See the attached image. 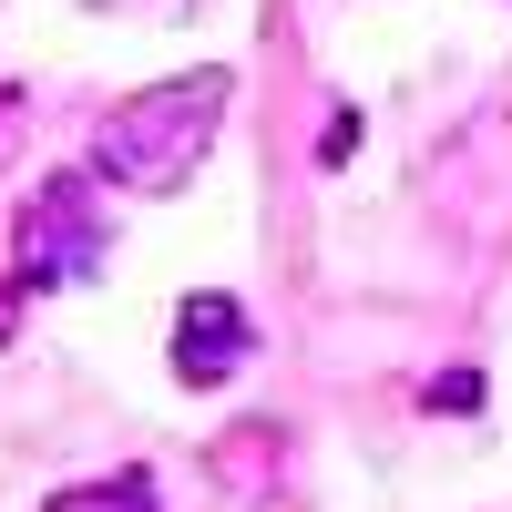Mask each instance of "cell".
Wrapping results in <instances>:
<instances>
[{"label":"cell","instance_id":"6da1fadb","mask_svg":"<svg viewBox=\"0 0 512 512\" xmlns=\"http://www.w3.org/2000/svg\"><path fill=\"white\" fill-rule=\"evenodd\" d=\"M226 93H236L226 62L123 93L103 113V134H93V175L123 185V195H185V175L205 164V144H216V123H226Z\"/></svg>","mask_w":512,"mask_h":512},{"label":"cell","instance_id":"7a4b0ae2","mask_svg":"<svg viewBox=\"0 0 512 512\" xmlns=\"http://www.w3.org/2000/svg\"><path fill=\"white\" fill-rule=\"evenodd\" d=\"M93 185H103L93 164H62V175L21 205V287H82V277H103Z\"/></svg>","mask_w":512,"mask_h":512},{"label":"cell","instance_id":"3957f363","mask_svg":"<svg viewBox=\"0 0 512 512\" xmlns=\"http://www.w3.org/2000/svg\"><path fill=\"white\" fill-rule=\"evenodd\" d=\"M246 349H256V318L236 308L226 287H195L175 308V379H185V390H226V379L246 369Z\"/></svg>","mask_w":512,"mask_h":512},{"label":"cell","instance_id":"277c9868","mask_svg":"<svg viewBox=\"0 0 512 512\" xmlns=\"http://www.w3.org/2000/svg\"><path fill=\"white\" fill-rule=\"evenodd\" d=\"M41 512H154V482L144 472H113V482H72V492H52Z\"/></svg>","mask_w":512,"mask_h":512},{"label":"cell","instance_id":"5b68a950","mask_svg":"<svg viewBox=\"0 0 512 512\" xmlns=\"http://www.w3.org/2000/svg\"><path fill=\"white\" fill-rule=\"evenodd\" d=\"M431 410H482V369H441L431 379Z\"/></svg>","mask_w":512,"mask_h":512},{"label":"cell","instance_id":"8992f818","mask_svg":"<svg viewBox=\"0 0 512 512\" xmlns=\"http://www.w3.org/2000/svg\"><path fill=\"white\" fill-rule=\"evenodd\" d=\"M359 154V113H328V144H318V164H349Z\"/></svg>","mask_w":512,"mask_h":512},{"label":"cell","instance_id":"52a82bcc","mask_svg":"<svg viewBox=\"0 0 512 512\" xmlns=\"http://www.w3.org/2000/svg\"><path fill=\"white\" fill-rule=\"evenodd\" d=\"M0 113H11V93H0Z\"/></svg>","mask_w":512,"mask_h":512}]
</instances>
